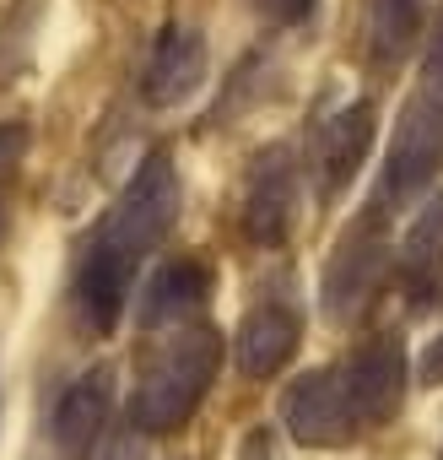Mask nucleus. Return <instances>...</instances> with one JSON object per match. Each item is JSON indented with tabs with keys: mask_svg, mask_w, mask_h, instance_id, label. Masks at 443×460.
<instances>
[{
	"mask_svg": "<svg viewBox=\"0 0 443 460\" xmlns=\"http://www.w3.org/2000/svg\"><path fill=\"white\" fill-rule=\"evenodd\" d=\"M255 6H260L271 22H282V28H303V22H314L319 0H255Z\"/></svg>",
	"mask_w": 443,
	"mask_h": 460,
	"instance_id": "dca6fc26",
	"label": "nucleus"
},
{
	"mask_svg": "<svg viewBox=\"0 0 443 460\" xmlns=\"http://www.w3.org/2000/svg\"><path fill=\"white\" fill-rule=\"evenodd\" d=\"M173 217H178V173L168 157H146L135 168V179L125 184L119 206L87 239V255L76 266V304H82V320L92 325V336L119 331L135 266L168 239Z\"/></svg>",
	"mask_w": 443,
	"mask_h": 460,
	"instance_id": "f257e3e1",
	"label": "nucleus"
},
{
	"mask_svg": "<svg viewBox=\"0 0 443 460\" xmlns=\"http://www.w3.org/2000/svg\"><path fill=\"white\" fill-rule=\"evenodd\" d=\"M427 93H443V12H438V33L427 49Z\"/></svg>",
	"mask_w": 443,
	"mask_h": 460,
	"instance_id": "a211bd4d",
	"label": "nucleus"
},
{
	"mask_svg": "<svg viewBox=\"0 0 443 460\" xmlns=\"http://www.w3.org/2000/svg\"><path fill=\"white\" fill-rule=\"evenodd\" d=\"M416 379L421 385H443V336L421 352V363H416Z\"/></svg>",
	"mask_w": 443,
	"mask_h": 460,
	"instance_id": "6ab92c4d",
	"label": "nucleus"
},
{
	"mask_svg": "<svg viewBox=\"0 0 443 460\" xmlns=\"http://www.w3.org/2000/svg\"><path fill=\"white\" fill-rule=\"evenodd\" d=\"M443 163V93H416L400 119H395V141H389V163H384V195L416 200Z\"/></svg>",
	"mask_w": 443,
	"mask_h": 460,
	"instance_id": "39448f33",
	"label": "nucleus"
},
{
	"mask_svg": "<svg viewBox=\"0 0 443 460\" xmlns=\"http://www.w3.org/2000/svg\"><path fill=\"white\" fill-rule=\"evenodd\" d=\"M341 385L362 417V428H384L395 422L400 401H405V347L400 336H368L346 363H341Z\"/></svg>",
	"mask_w": 443,
	"mask_h": 460,
	"instance_id": "423d86ee",
	"label": "nucleus"
},
{
	"mask_svg": "<svg viewBox=\"0 0 443 460\" xmlns=\"http://www.w3.org/2000/svg\"><path fill=\"white\" fill-rule=\"evenodd\" d=\"M298 341H303V325L292 309L282 304H260L244 314L239 336H233V352H239V374L244 379H276L292 358H298Z\"/></svg>",
	"mask_w": 443,
	"mask_h": 460,
	"instance_id": "9b49d317",
	"label": "nucleus"
},
{
	"mask_svg": "<svg viewBox=\"0 0 443 460\" xmlns=\"http://www.w3.org/2000/svg\"><path fill=\"white\" fill-rule=\"evenodd\" d=\"M244 460H271V433H255V438L244 444Z\"/></svg>",
	"mask_w": 443,
	"mask_h": 460,
	"instance_id": "aec40b11",
	"label": "nucleus"
},
{
	"mask_svg": "<svg viewBox=\"0 0 443 460\" xmlns=\"http://www.w3.org/2000/svg\"><path fill=\"white\" fill-rule=\"evenodd\" d=\"M395 261H400V282L411 293H427L438 282V271H443V195L427 200V211L411 222V234H405Z\"/></svg>",
	"mask_w": 443,
	"mask_h": 460,
	"instance_id": "ddd939ff",
	"label": "nucleus"
},
{
	"mask_svg": "<svg viewBox=\"0 0 443 460\" xmlns=\"http://www.w3.org/2000/svg\"><path fill=\"white\" fill-rule=\"evenodd\" d=\"M368 33H373V55L384 66L405 60L416 49V39H421V0H373Z\"/></svg>",
	"mask_w": 443,
	"mask_h": 460,
	"instance_id": "4468645a",
	"label": "nucleus"
},
{
	"mask_svg": "<svg viewBox=\"0 0 443 460\" xmlns=\"http://www.w3.org/2000/svg\"><path fill=\"white\" fill-rule=\"evenodd\" d=\"M438 460H443V449H438Z\"/></svg>",
	"mask_w": 443,
	"mask_h": 460,
	"instance_id": "412c9836",
	"label": "nucleus"
},
{
	"mask_svg": "<svg viewBox=\"0 0 443 460\" xmlns=\"http://www.w3.org/2000/svg\"><path fill=\"white\" fill-rule=\"evenodd\" d=\"M292 217H298V163L287 146H265L244 184V234L260 250H276L292 234Z\"/></svg>",
	"mask_w": 443,
	"mask_h": 460,
	"instance_id": "0eeeda50",
	"label": "nucleus"
},
{
	"mask_svg": "<svg viewBox=\"0 0 443 460\" xmlns=\"http://www.w3.org/2000/svg\"><path fill=\"white\" fill-rule=\"evenodd\" d=\"M222 374V331L211 325H173L141 363L135 390H130V428L157 438V433H178L200 401L211 395Z\"/></svg>",
	"mask_w": 443,
	"mask_h": 460,
	"instance_id": "f03ea898",
	"label": "nucleus"
},
{
	"mask_svg": "<svg viewBox=\"0 0 443 460\" xmlns=\"http://www.w3.org/2000/svg\"><path fill=\"white\" fill-rule=\"evenodd\" d=\"M28 125L22 119H6V125H0V184H6L17 168H22V157H28Z\"/></svg>",
	"mask_w": 443,
	"mask_h": 460,
	"instance_id": "2eb2a0df",
	"label": "nucleus"
},
{
	"mask_svg": "<svg viewBox=\"0 0 443 460\" xmlns=\"http://www.w3.org/2000/svg\"><path fill=\"white\" fill-rule=\"evenodd\" d=\"M373 136H378V109L368 103V98H357V103H346L325 130H319V184H325V195H341L357 173H362V163H368V152H373Z\"/></svg>",
	"mask_w": 443,
	"mask_h": 460,
	"instance_id": "9d476101",
	"label": "nucleus"
},
{
	"mask_svg": "<svg viewBox=\"0 0 443 460\" xmlns=\"http://www.w3.org/2000/svg\"><path fill=\"white\" fill-rule=\"evenodd\" d=\"M389 271H395V255H389V244L378 239V211H368L357 227H346L341 244H335V255L325 261V282H319L325 320H330L335 331L357 325V320L378 304Z\"/></svg>",
	"mask_w": 443,
	"mask_h": 460,
	"instance_id": "7ed1b4c3",
	"label": "nucleus"
},
{
	"mask_svg": "<svg viewBox=\"0 0 443 460\" xmlns=\"http://www.w3.org/2000/svg\"><path fill=\"white\" fill-rule=\"evenodd\" d=\"M98 460H146V433L125 428L119 438H109V444L98 449Z\"/></svg>",
	"mask_w": 443,
	"mask_h": 460,
	"instance_id": "f3484780",
	"label": "nucleus"
},
{
	"mask_svg": "<svg viewBox=\"0 0 443 460\" xmlns=\"http://www.w3.org/2000/svg\"><path fill=\"white\" fill-rule=\"evenodd\" d=\"M205 66H211V55H205L200 28H189V22L162 28V39L152 44L146 76H141L146 103H152V109H178V103H189V98L200 93V82H205Z\"/></svg>",
	"mask_w": 443,
	"mask_h": 460,
	"instance_id": "6e6552de",
	"label": "nucleus"
},
{
	"mask_svg": "<svg viewBox=\"0 0 443 460\" xmlns=\"http://www.w3.org/2000/svg\"><path fill=\"white\" fill-rule=\"evenodd\" d=\"M282 422H287L292 444H303V449H346L362 433V417L341 385V368H314V374L292 379L282 395Z\"/></svg>",
	"mask_w": 443,
	"mask_h": 460,
	"instance_id": "20e7f679",
	"label": "nucleus"
},
{
	"mask_svg": "<svg viewBox=\"0 0 443 460\" xmlns=\"http://www.w3.org/2000/svg\"><path fill=\"white\" fill-rule=\"evenodd\" d=\"M205 293H211V271H205L200 261H168V266L146 282L135 320H141L146 331H157V325H184V314H195V309L205 304Z\"/></svg>",
	"mask_w": 443,
	"mask_h": 460,
	"instance_id": "f8f14e48",
	"label": "nucleus"
},
{
	"mask_svg": "<svg viewBox=\"0 0 443 460\" xmlns=\"http://www.w3.org/2000/svg\"><path fill=\"white\" fill-rule=\"evenodd\" d=\"M109 417H114V368L109 363H98V368H87L65 395H60V406H55V444H60V455H71V460H87L92 449H98V438L109 433Z\"/></svg>",
	"mask_w": 443,
	"mask_h": 460,
	"instance_id": "1a4fd4ad",
	"label": "nucleus"
}]
</instances>
